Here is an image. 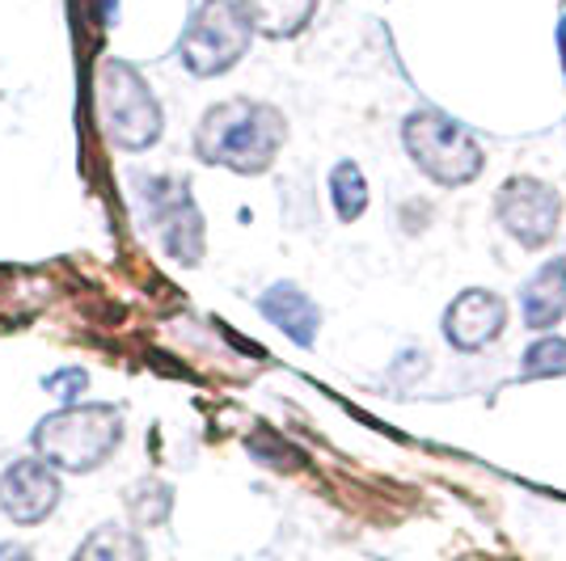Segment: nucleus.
Wrapping results in <instances>:
<instances>
[{
	"label": "nucleus",
	"instance_id": "nucleus-1",
	"mask_svg": "<svg viewBox=\"0 0 566 561\" xmlns=\"http://www.w3.org/2000/svg\"><path fill=\"white\" fill-rule=\"evenodd\" d=\"M283 140H287V118L275 106L233 97L203 115L195 131V152L199 161L233 173H266L280 157Z\"/></svg>",
	"mask_w": 566,
	"mask_h": 561
},
{
	"label": "nucleus",
	"instance_id": "nucleus-2",
	"mask_svg": "<svg viewBox=\"0 0 566 561\" xmlns=\"http://www.w3.org/2000/svg\"><path fill=\"white\" fill-rule=\"evenodd\" d=\"M34 456L60 473H94L123 444V414L115 405H64L34 426Z\"/></svg>",
	"mask_w": 566,
	"mask_h": 561
},
{
	"label": "nucleus",
	"instance_id": "nucleus-3",
	"mask_svg": "<svg viewBox=\"0 0 566 561\" xmlns=\"http://www.w3.org/2000/svg\"><path fill=\"white\" fill-rule=\"evenodd\" d=\"M401 148L415 161V169L431 178L436 187H470L486 165V152L470 127L449 118L444 110H431V106L406 115Z\"/></svg>",
	"mask_w": 566,
	"mask_h": 561
},
{
	"label": "nucleus",
	"instance_id": "nucleus-4",
	"mask_svg": "<svg viewBox=\"0 0 566 561\" xmlns=\"http://www.w3.org/2000/svg\"><path fill=\"white\" fill-rule=\"evenodd\" d=\"M97 123L106 140L123 152H144L161 140V102L153 97L148 81L123 60H106L97 68Z\"/></svg>",
	"mask_w": 566,
	"mask_h": 561
},
{
	"label": "nucleus",
	"instance_id": "nucleus-5",
	"mask_svg": "<svg viewBox=\"0 0 566 561\" xmlns=\"http://www.w3.org/2000/svg\"><path fill=\"white\" fill-rule=\"evenodd\" d=\"M250 43L254 30L237 0H203L182 30L178 60L187 64L190 76H224L237 60H245Z\"/></svg>",
	"mask_w": 566,
	"mask_h": 561
},
{
	"label": "nucleus",
	"instance_id": "nucleus-6",
	"mask_svg": "<svg viewBox=\"0 0 566 561\" xmlns=\"http://www.w3.org/2000/svg\"><path fill=\"white\" fill-rule=\"evenodd\" d=\"M495 215L520 250H545L563 229V194L542 178L516 173L499 187Z\"/></svg>",
	"mask_w": 566,
	"mask_h": 561
},
{
	"label": "nucleus",
	"instance_id": "nucleus-7",
	"mask_svg": "<svg viewBox=\"0 0 566 561\" xmlns=\"http://www.w3.org/2000/svg\"><path fill=\"white\" fill-rule=\"evenodd\" d=\"M144 208H148V220L157 224V233L166 241V254L182 266H195L203 257V215L190 199V187L182 178H148L144 182Z\"/></svg>",
	"mask_w": 566,
	"mask_h": 561
},
{
	"label": "nucleus",
	"instance_id": "nucleus-8",
	"mask_svg": "<svg viewBox=\"0 0 566 561\" xmlns=\"http://www.w3.org/2000/svg\"><path fill=\"white\" fill-rule=\"evenodd\" d=\"M55 507H60V477H55V468L48 461L22 456V461H13L0 473V511L9 515L13 523L34 528Z\"/></svg>",
	"mask_w": 566,
	"mask_h": 561
},
{
	"label": "nucleus",
	"instance_id": "nucleus-9",
	"mask_svg": "<svg viewBox=\"0 0 566 561\" xmlns=\"http://www.w3.org/2000/svg\"><path fill=\"white\" fill-rule=\"evenodd\" d=\"M503 326H507V300L491 287H465L444 308V342L452 351H482L503 334Z\"/></svg>",
	"mask_w": 566,
	"mask_h": 561
},
{
	"label": "nucleus",
	"instance_id": "nucleus-10",
	"mask_svg": "<svg viewBox=\"0 0 566 561\" xmlns=\"http://www.w3.org/2000/svg\"><path fill=\"white\" fill-rule=\"evenodd\" d=\"M259 313L275 329H283L296 347H313L317 342V329H322V308L308 300L296 283H271L262 292Z\"/></svg>",
	"mask_w": 566,
	"mask_h": 561
},
{
	"label": "nucleus",
	"instance_id": "nucleus-11",
	"mask_svg": "<svg viewBox=\"0 0 566 561\" xmlns=\"http://www.w3.org/2000/svg\"><path fill=\"white\" fill-rule=\"evenodd\" d=\"M524 326L545 334L566 317V257H549L533 271V279L520 287Z\"/></svg>",
	"mask_w": 566,
	"mask_h": 561
},
{
	"label": "nucleus",
	"instance_id": "nucleus-12",
	"mask_svg": "<svg viewBox=\"0 0 566 561\" xmlns=\"http://www.w3.org/2000/svg\"><path fill=\"white\" fill-rule=\"evenodd\" d=\"M237 4H241L250 30L266 34V39H292L317 13V0H237Z\"/></svg>",
	"mask_w": 566,
	"mask_h": 561
},
{
	"label": "nucleus",
	"instance_id": "nucleus-13",
	"mask_svg": "<svg viewBox=\"0 0 566 561\" xmlns=\"http://www.w3.org/2000/svg\"><path fill=\"white\" fill-rule=\"evenodd\" d=\"M72 561H148L144 558V540L123 528V523H102L90 537L81 540Z\"/></svg>",
	"mask_w": 566,
	"mask_h": 561
},
{
	"label": "nucleus",
	"instance_id": "nucleus-14",
	"mask_svg": "<svg viewBox=\"0 0 566 561\" xmlns=\"http://www.w3.org/2000/svg\"><path fill=\"white\" fill-rule=\"evenodd\" d=\"M331 199L343 224H355L368 211V178L355 161H338L331 169Z\"/></svg>",
	"mask_w": 566,
	"mask_h": 561
},
{
	"label": "nucleus",
	"instance_id": "nucleus-15",
	"mask_svg": "<svg viewBox=\"0 0 566 561\" xmlns=\"http://www.w3.org/2000/svg\"><path fill=\"white\" fill-rule=\"evenodd\" d=\"M524 372L528 375L566 372V338L563 334H542V338L524 351Z\"/></svg>",
	"mask_w": 566,
	"mask_h": 561
},
{
	"label": "nucleus",
	"instance_id": "nucleus-16",
	"mask_svg": "<svg viewBox=\"0 0 566 561\" xmlns=\"http://www.w3.org/2000/svg\"><path fill=\"white\" fill-rule=\"evenodd\" d=\"M48 384H51V389H64V398L76 401V393H85V384H90V375H85V372H81V368H76V372H72V375H51Z\"/></svg>",
	"mask_w": 566,
	"mask_h": 561
},
{
	"label": "nucleus",
	"instance_id": "nucleus-17",
	"mask_svg": "<svg viewBox=\"0 0 566 561\" xmlns=\"http://www.w3.org/2000/svg\"><path fill=\"white\" fill-rule=\"evenodd\" d=\"M0 561H34V553H30L25 544H13V540H9V544H0Z\"/></svg>",
	"mask_w": 566,
	"mask_h": 561
},
{
	"label": "nucleus",
	"instance_id": "nucleus-18",
	"mask_svg": "<svg viewBox=\"0 0 566 561\" xmlns=\"http://www.w3.org/2000/svg\"><path fill=\"white\" fill-rule=\"evenodd\" d=\"M558 60H563V81H566V13L558 22Z\"/></svg>",
	"mask_w": 566,
	"mask_h": 561
},
{
	"label": "nucleus",
	"instance_id": "nucleus-19",
	"mask_svg": "<svg viewBox=\"0 0 566 561\" xmlns=\"http://www.w3.org/2000/svg\"><path fill=\"white\" fill-rule=\"evenodd\" d=\"M115 4H118V0H97V9H102V18H106V22L115 18Z\"/></svg>",
	"mask_w": 566,
	"mask_h": 561
}]
</instances>
